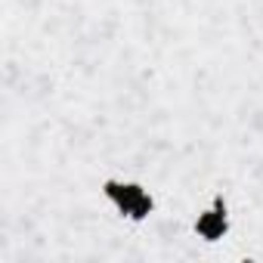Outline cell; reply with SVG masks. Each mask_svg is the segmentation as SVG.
<instances>
[{"label": "cell", "mask_w": 263, "mask_h": 263, "mask_svg": "<svg viewBox=\"0 0 263 263\" xmlns=\"http://www.w3.org/2000/svg\"><path fill=\"white\" fill-rule=\"evenodd\" d=\"M96 198L121 226H130L134 232L149 229L161 214V192L143 174L105 171L102 177H96Z\"/></svg>", "instance_id": "obj_1"}, {"label": "cell", "mask_w": 263, "mask_h": 263, "mask_svg": "<svg viewBox=\"0 0 263 263\" xmlns=\"http://www.w3.org/2000/svg\"><path fill=\"white\" fill-rule=\"evenodd\" d=\"M238 226V211H235V198L229 189L217 186L211 189L201 204L192 211V217L186 220L189 235L201 245V248H220Z\"/></svg>", "instance_id": "obj_2"}]
</instances>
